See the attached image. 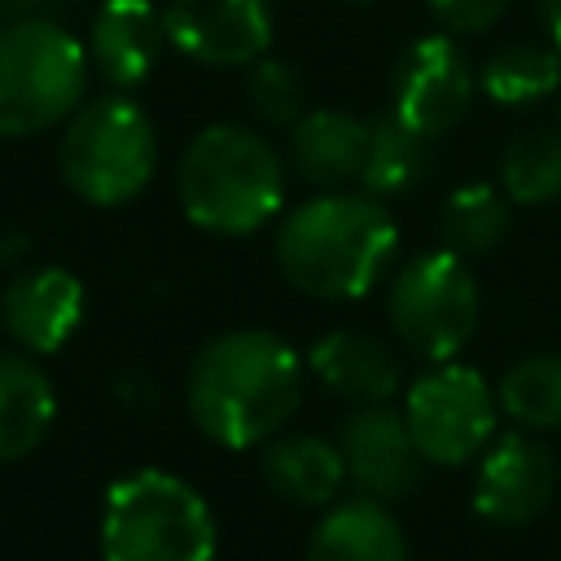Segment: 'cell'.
Masks as SVG:
<instances>
[{
    "label": "cell",
    "instance_id": "cell-8",
    "mask_svg": "<svg viewBox=\"0 0 561 561\" xmlns=\"http://www.w3.org/2000/svg\"><path fill=\"white\" fill-rule=\"evenodd\" d=\"M403 421H408V434L425 465L456 469L491 447L495 421H500V399L478 368L447 359L408 386Z\"/></svg>",
    "mask_w": 561,
    "mask_h": 561
},
{
    "label": "cell",
    "instance_id": "cell-16",
    "mask_svg": "<svg viewBox=\"0 0 561 561\" xmlns=\"http://www.w3.org/2000/svg\"><path fill=\"white\" fill-rule=\"evenodd\" d=\"M368 145V118L351 110H307L289 127V167L316 193H333L359 180Z\"/></svg>",
    "mask_w": 561,
    "mask_h": 561
},
{
    "label": "cell",
    "instance_id": "cell-25",
    "mask_svg": "<svg viewBox=\"0 0 561 561\" xmlns=\"http://www.w3.org/2000/svg\"><path fill=\"white\" fill-rule=\"evenodd\" d=\"M245 105L267 127H294L307 114V83L298 66L285 57H259L245 70Z\"/></svg>",
    "mask_w": 561,
    "mask_h": 561
},
{
    "label": "cell",
    "instance_id": "cell-13",
    "mask_svg": "<svg viewBox=\"0 0 561 561\" xmlns=\"http://www.w3.org/2000/svg\"><path fill=\"white\" fill-rule=\"evenodd\" d=\"M88 294L70 267L13 272L0 294L4 333L31 355H57L83 324Z\"/></svg>",
    "mask_w": 561,
    "mask_h": 561
},
{
    "label": "cell",
    "instance_id": "cell-21",
    "mask_svg": "<svg viewBox=\"0 0 561 561\" xmlns=\"http://www.w3.org/2000/svg\"><path fill=\"white\" fill-rule=\"evenodd\" d=\"M430 171V140L416 136L403 118L377 114L368 118V145H364V167H359V188L390 202L412 188H421Z\"/></svg>",
    "mask_w": 561,
    "mask_h": 561
},
{
    "label": "cell",
    "instance_id": "cell-11",
    "mask_svg": "<svg viewBox=\"0 0 561 561\" xmlns=\"http://www.w3.org/2000/svg\"><path fill=\"white\" fill-rule=\"evenodd\" d=\"M552 491H557V456L530 430L495 434L491 447L478 456L473 513L491 526L504 530L530 526L552 504Z\"/></svg>",
    "mask_w": 561,
    "mask_h": 561
},
{
    "label": "cell",
    "instance_id": "cell-24",
    "mask_svg": "<svg viewBox=\"0 0 561 561\" xmlns=\"http://www.w3.org/2000/svg\"><path fill=\"white\" fill-rule=\"evenodd\" d=\"M500 412L522 430H561V351L517 359L495 386Z\"/></svg>",
    "mask_w": 561,
    "mask_h": 561
},
{
    "label": "cell",
    "instance_id": "cell-4",
    "mask_svg": "<svg viewBox=\"0 0 561 561\" xmlns=\"http://www.w3.org/2000/svg\"><path fill=\"white\" fill-rule=\"evenodd\" d=\"M57 171L88 206H123L140 197L158 171V127L149 110L123 92L83 101L57 140Z\"/></svg>",
    "mask_w": 561,
    "mask_h": 561
},
{
    "label": "cell",
    "instance_id": "cell-20",
    "mask_svg": "<svg viewBox=\"0 0 561 561\" xmlns=\"http://www.w3.org/2000/svg\"><path fill=\"white\" fill-rule=\"evenodd\" d=\"M478 88L486 101L504 105V110H526L548 101L561 88V48L552 39H513L500 44L482 70H478Z\"/></svg>",
    "mask_w": 561,
    "mask_h": 561
},
{
    "label": "cell",
    "instance_id": "cell-26",
    "mask_svg": "<svg viewBox=\"0 0 561 561\" xmlns=\"http://www.w3.org/2000/svg\"><path fill=\"white\" fill-rule=\"evenodd\" d=\"M425 4L438 18V26L451 35H482L508 9V0H425Z\"/></svg>",
    "mask_w": 561,
    "mask_h": 561
},
{
    "label": "cell",
    "instance_id": "cell-28",
    "mask_svg": "<svg viewBox=\"0 0 561 561\" xmlns=\"http://www.w3.org/2000/svg\"><path fill=\"white\" fill-rule=\"evenodd\" d=\"M539 22H543L548 39L561 48V0H539Z\"/></svg>",
    "mask_w": 561,
    "mask_h": 561
},
{
    "label": "cell",
    "instance_id": "cell-14",
    "mask_svg": "<svg viewBox=\"0 0 561 561\" xmlns=\"http://www.w3.org/2000/svg\"><path fill=\"white\" fill-rule=\"evenodd\" d=\"M88 61L114 88L127 92L145 83L167 48L162 9L153 0H101L88 18Z\"/></svg>",
    "mask_w": 561,
    "mask_h": 561
},
{
    "label": "cell",
    "instance_id": "cell-9",
    "mask_svg": "<svg viewBox=\"0 0 561 561\" xmlns=\"http://www.w3.org/2000/svg\"><path fill=\"white\" fill-rule=\"evenodd\" d=\"M390 114L403 118L416 136L438 140L473 105V66L456 35H421L412 39L390 75Z\"/></svg>",
    "mask_w": 561,
    "mask_h": 561
},
{
    "label": "cell",
    "instance_id": "cell-5",
    "mask_svg": "<svg viewBox=\"0 0 561 561\" xmlns=\"http://www.w3.org/2000/svg\"><path fill=\"white\" fill-rule=\"evenodd\" d=\"M215 513L167 469L118 478L101 508V561H215Z\"/></svg>",
    "mask_w": 561,
    "mask_h": 561
},
{
    "label": "cell",
    "instance_id": "cell-18",
    "mask_svg": "<svg viewBox=\"0 0 561 561\" xmlns=\"http://www.w3.org/2000/svg\"><path fill=\"white\" fill-rule=\"evenodd\" d=\"M307 561H408V535L381 500L355 495L316 522Z\"/></svg>",
    "mask_w": 561,
    "mask_h": 561
},
{
    "label": "cell",
    "instance_id": "cell-23",
    "mask_svg": "<svg viewBox=\"0 0 561 561\" xmlns=\"http://www.w3.org/2000/svg\"><path fill=\"white\" fill-rule=\"evenodd\" d=\"M500 188L517 206H543L561 197V131L530 127L500 153Z\"/></svg>",
    "mask_w": 561,
    "mask_h": 561
},
{
    "label": "cell",
    "instance_id": "cell-6",
    "mask_svg": "<svg viewBox=\"0 0 561 561\" xmlns=\"http://www.w3.org/2000/svg\"><path fill=\"white\" fill-rule=\"evenodd\" d=\"M88 48L53 18L0 26V136L26 140L61 127L88 92Z\"/></svg>",
    "mask_w": 561,
    "mask_h": 561
},
{
    "label": "cell",
    "instance_id": "cell-17",
    "mask_svg": "<svg viewBox=\"0 0 561 561\" xmlns=\"http://www.w3.org/2000/svg\"><path fill=\"white\" fill-rule=\"evenodd\" d=\"M259 473L280 500L302 504V508L333 504V495L346 482L337 443L324 434H311V430H298V434L280 430L276 438H267L263 456H259Z\"/></svg>",
    "mask_w": 561,
    "mask_h": 561
},
{
    "label": "cell",
    "instance_id": "cell-3",
    "mask_svg": "<svg viewBox=\"0 0 561 561\" xmlns=\"http://www.w3.org/2000/svg\"><path fill=\"white\" fill-rule=\"evenodd\" d=\"M180 210L215 237H250L285 210V162L245 123L202 127L175 167Z\"/></svg>",
    "mask_w": 561,
    "mask_h": 561
},
{
    "label": "cell",
    "instance_id": "cell-1",
    "mask_svg": "<svg viewBox=\"0 0 561 561\" xmlns=\"http://www.w3.org/2000/svg\"><path fill=\"white\" fill-rule=\"evenodd\" d=\"M184 399L193 425L228 447H263L302 403V359L272 329H228L197 346Z\"/></svg>",
    "mask_w": 561,
    "mask_h": 561
},
{
    "label": "cell",
    "instance_id": "cell-12",
    "mask_svg": "<svg viewBox=\"0 0 561 561\" xmlns=\"http://www.w3.org/2000/svg\"><path fill=\"white\" fill-rule=\"evenodd\" d=\"M337 451L346 465V482L368 500H399L421 482V451L408 434L403 412L390 403L351 408L337 425Z\"/></svg>",
    "mask_w": 561,
    "mask_h": 561
},
{
    "label": "cell",
    "instance_id": "cell-15",
    "mask_svg": "<svg viewBox=\"0 0 561 561\" xmlns=\"http://www.w3.org/2000/svg\"><path fill=\"white\" fill-rule=\"evenodd\" d=\"M307 368L329 394H337V399H346L355 408L390 403L399 394V386H403L399 355L381 337H373L364 329H329V333H320L311 342V351H307Z\"/></svg>",
    "mask_w": 561,
    "mask_h": 561
},
{
    "label": "cell",
    "instance_id": "cell-29",
    "mask_svg": "<svg viewBox=\"0 0 561 561\" xmlns=\"http://www.w3.org/2000/svg\"><path fill=\"white\" fill-rule=\"evenodd\" d=\"M44 0H0V26L4 22H18V18H31Z\"/></svg>",
    "mask_w": 561,
    "mask_h": 561
},
{
    "label": "cell",
    "instance_id": "cell-7",
    "mask_svg": "<svg viewBox=\"0 0 561 561\" xmlns=\"http://www.w3.org/2000/svg\"><path fill=\"white\" fill-rule=\"evenodd\" d=\"M386 316L394 337L412 355L430 364L456 359L473 342L478 316H482V294L469 259L451 254L447 245L403 259L390 272Z\"/></svg>",
    "mask_w": 561,
    "mask_h": 561
},
{
    "label": "cell",
    "instance_id": "cell-27",
    "mask_svg": "<svg viewBox=\"0 0 561 561\" xmlns=\"http://www.w3.org/2000/svg\"><path fill=\"white\" fill-rule=\"evenodd\" d=\"M31 254V237L26 232H0V272H18V263Z\"/></svg>",
    "mask_w": 561,
    "mask_h": 561
},
{
    "label": "cell",
    "instance_id": "cell-2",
    "mask_svg": "<svg viewBox=\"0 0 561 561\" xmlns=\"http://www.w3.org/2000/svg\"><path fill=\"white\" fill-rule=\"evenodd\" d=\"M272 250L280 276L298 294L324 302H355L394 272L399 224L381 197L364 188H333L285 210Z\"/></svg>",
    "mask_w": 561,
    "mask_h": 561
},
{
    "label": "cell",
    "instance_id": "cell-22",
    "mask_svg": "<svg viewBox=\"0 0 561 561\" xmlns=\"http://www.w3.org/2000/svg\"><path fill=\"white\" fill-rule=\"evenodd\" d=\"M513 224V210H508V197L504 188L495 184H460L447 193L443 202V215H438V232H443V245L460 259H482L491 254L504 232Z\"/></svg>",
    "mask_w": 561,
    "mask_h": 561
},
{
    "label": "cell",
    "instance_id": "cell-19",
    "mask_svg": "<svg viewBox=\"0 0 561 561\" xmlns=\"http://www.w3.org/2000/svg\"><path fill=\"white\" fill-rule=\"evenodd\" d=\"M57 421V390L31 355L0 351V465L31 456Z\"/></svg>",
    "mask_w": 561,
    "mask_h": 561
},
{
    "label": "cell",
    "instance_id": "cell-10",
    "mask_svg": "<svg viewBox=\"0 0 561 561\" xmlns=\"http://www.w3.org/2000/svg\"><path fill=\"white\" fill-rule=\"evenodd\" d=\"M167 44L210 70H250L272 48L267 0H167Z\"/></svg>",
    "mask_w": 561,
    "mask_h": 561
}]
</instances>
